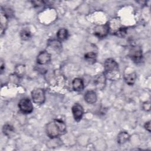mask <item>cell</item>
Listing matches in <instances>:
<instances>
[{
    "mask_svg": "<svg viewBox=\"0 0 151 151\" xmlns=\"http://www.w3.org/2000/svg\"><path fill=\"white\" fill-rule=\"evenodd\" d=\"M45 130L48 137L54 139L65 132L66 125L61 120L54 119L47 124Z\"/></svg>",
    "mask_w": 151,
    "mask_h": 151,
    "instance_id": "6da1fadb",
    "label": "cell"
},
{
    "mask_svg": "<svg viewBox=\"0 0 151 151\" xmlns=\"http://www.w3.org/2000/svg\"><path fill=\"white\" fill-rule=\"evenodd\" d=\"M106 75L110 79L114 80L119 73V65L113 58H107L104 64Z\"/></svg>",
    "mask_w": 151,
    "mask_h": 151,
    "instance_id": "7a4b0ae2",
    "label": "cell"
},
{
    "mask_svg": "<svg viewBox=\"0 0 151 151\" xmlns=\"http://www.w3.org/2000/svg\"><path fill=\"white\" fill-rule=\"evenodd\" d=\"M31 96L34 103L37 104H42L45 101V92L44 90L41 88H37L34 89L31 93Z\"/></svg>",
    "mask_w": 151,
    "mask_h": 151,
    "instance_id": "3957f363",
    "label": "cell"
},
{
    "mask_svg": "<svg viewBox=\"0 0 151 151\" xmlns=\"http://www.w3.org/2000/svg\"><path fill=\"white\" fill-rule=\"evenodd\" d=\"M18 107L20 111L25 114L31 113L33 111V105L28 98H23L18 103Z\"/></svg>",
    "mask_w": 151,
    "mask_h": 151,
    "instance_id": "277c9868",
    "label": "cell"
},
{
    "mask_svg": "<svg viewBox=\"0 0 151 151\" xmlns=\"http://www.w3.org/2000/svg\"><path fill=\"white\" fill-rule=\"evenodd\" d=\"M129 57L134 63H138L142 60V50L139 46H133L129 50Z\"/></svg>",
    "mask_w": 151,
    "mask_h": 151,
    "instance_id": "5b68a950",
    "label": "cell"
},
{
    "mask_svg": "<svg viewBox=\"0 0 151 151\" xmlns=\"http://www.w3.org/2000/svg\"><path fill=\"white\" fill-rule=\"evenodd\" d=\"M110 30L109 23H106L104 25H97L94 28V34L99 38H104L109 33Z\"/></svg>",
    "mask_w": 151,
    "mask_h": 151,
    "instance_id": "8992f818",
    "label": "cell"
},
{
    "mask_svg": "<svg viewBox=\"0 0 151 151\" xmlns=\"http://www.w3.org/2000/svg\"><path fill=\"white\" fill-rule=\"evenodd\" d=\"M72 113L74 120L77 122H79L83 116L84 110L80 104L76 103L72 107Z\"/></svg>",
    "mask_w": 151,
    "mask_h": 151,
    "instance_id": "52a82bcc",
    "label": "cell"
},
{
    "mask_svg": "<svg viewBox=\"0 0 151 151\" xmlns=\"http://www.w3.org/2000/svg\"><path fill=\"white\" fill-rule=\"evenodd\" d=\"M51 60V54L47 51H42L39 52L37 57V61L39 64H47Z\"/></svg>",
    "mask_w": 151,
    "mask_h": 151,
    "instance_id": "ba28073f",
    "label": "cell"
},
{
    "mask_svg": "<svg viewBox=\"0 0 151 151\" xmlns=\"http://www.w3.org/2000/svg\"><path fill=\"white\" fill-rule=\"evenodd\" d=\"M106 77L105 74H100L97 75L94 78V83L97 87V88L99 90H102L106 84Z\"/></svg>",
    "mask_w": 151,
    "mask_h": 151,
    "instance_id": "9c48e42d",
    "label": "cell"
},
{
    "mask_svg": "<svg viewBox=\"0 0 151 151\" xmlns=\"http://www.w3.org/2000/svg\"><path fill=\"white\" fill-rule=\"evenodd\" d=\"M0 24H1V34L2 35L5 32L8 25V16L5 11L1 8V16H0Z\"/></svg>",
    "mask_w": 151,
    "mask_h": 151,
    "instance_id": "30bf717a",
    "label": "cell"
},
{
    "mask_svg": "<svg viewBox=\"0 0 151 151\" xmlns=\"http://www.w3.org/2000/svg\"><path fill=\"white\" fill-rule=\"evenodd\" d=\"M96 93L93 90L87 91L84 95V100L88 104H93L97 101Z\"/></svg>",
    "mask_w": 151,
    "mask_h": 151,
    "instance_id": "8fae6325",
    "label": "cell"
},
{
    "mask_svg": "<svg viewBox=\"0 0 151 151\" xmlns=\"http://www.w3.org/2000/svg\"><path fill=\"white\" fill-rule=\"evenodd\" d=\"M73 88L76 91H82L84 88V85L83 80L80 78H76L73 80L72 82Z\"/></svg>",
    "mask_w": 151,
    "mask_h": 151,
    "instance_id": "7c38bea8",
    "label": "cell"
},
{
    "mask_svg": "<svg viewBox=\"0 0 151 151\" xmlns=\"http://www.w3.org/2000/svg\"><path fill=\"white\" fill-rule=\"evenodd\" d=\"M68 36V32L65 28H61L57 32V38L60 42L65 40Z\"/></svg>",
    "mask_w": 151,
    "mask_h": 151,
    "instance_id": "4fadbf2b",
    "label": "cell"
},
{
    "mask_svg": "<svg viewBox=\"0 0 151 151\" xmlns=\"http://www.w3.org/2000/svg\"><path fill=\"white\" fill-rule=\"evenodd\" d=\"M130 136L126 132H121L117 136V143L122 145L125 143L129 140Z\"/></svg>",
    "mask_w": 151,
    "mask_h": 151,
    "instance_id": "5bb4252c",
    "label": "cell"
},
{
    "mask_svg": "<svg viewBox=\"0 0 151 151\" xmlns=\"http://www.w3.org/2000/svg\"><path fill=\"white\" fill-rule=\"evenodd\" d=\"M97 58V55L95 52H88L84 55L85 60L89 64H93L96 62Z\"/></svg>",
    "mask_w": 151,
    "mask_h": 151,
    "instance_id": "9a60e30c",
    "label": "cell"
},
{
    "mask_svg": "<svg viewBox=\"0 0 151 151\" xmlns=\"http://www.w3.org/2000/svg\"><path fill=\"white\" fill-rule=\"evenodd\" d=\"M136 79V74L135 73H131L124 76V80L127 84L132 86L134 84Z\"/></svg>",
    "mask_w": 151,
    "mask_h": 151,
    "instance_id": "2e32d148",
    "label": "cell"
},
{
    "mask_svg": "<svg viewBox=\"0 0 151 151\" xmlns=\"http://www.w3.org/2000/svg\"><path fill=\"white\" fill-rule=\"evenodd\" d=\"M48 45L55 50H58L61 48V44L58 40H51L48 42Z\"/></svg>",
    "mask_w": 151,
    "mask_h": 151,
    "instance_id": "e0dca14e",
    "label": "cell"
},
{
    "mask_svg": "<svg viewBox=\"0 0 151 151\" xmlns=\"http://www.w3.org/2000/svg\"><path fill=\"white\" fill-rule=\"evenodd\" d=\"M2 132L5 135L7 136H10L11 134L14 133V129L11 125L6 124L3 126Z\"/></svg>",
    "mask_w": 151,
    "mask_h": 151,
    "instance_id": "ac0fdd59",
    "label": "cell"
},
{
    "mask_svg": "<svg viewBox=\"0 0 151 151\" xmlns=\"http://www.w3.org/2000/svg\"><path fill=\"white\" fill-rule=\"evenodd\" d=\"M25 66L23 65H18L15 68V74L17 75L19 77L22 76L25 73Z\"/></svg>",
    "mask_w": 151,
    "mask_h": 151,
    "instance_id": "d6986e66",
    "label": "cell"
},
{
    "mask_svg": "<svg viewBox=\"0 0 151 151\" xmlns=\"http://www.w3.org/2000/svg\"><path fill=\"white\" fill-rule=\"evenodd\" d=\"M31 36V32L28 29H23L20 32V37L22 40H28Z\"/></svg>",
    "mask_w": 151,
    "mask_h": 151,
    "instance_id": "ffe728a7",
    "label": "cell"
},
{
    "mask_svg": "<svg viewBox=\"0 0 151 151\" xmlns=\"http://www.w3.org/2000/svg\"><path fill=\"white\" fill-rule=\"evenodd\" d=\"M126 32H127V29L126 28H124V27H122V28H120L119 29H118L115 34L117 36H119V37H124V35L126 34Z\"/></svg>",
    "mask_w": 151,
    "mask_h": 151,
    "instance_id": "44dd1931",
    "label": "cell"
},
{
    "mask_svg": "<svg viewBox=\"0 0 151 151\" xmlns=\"http://www.w3.org/2000/svg\"><path fill=\"white\" fill-rule=\"evenodd\" d=\"M143 107L145 110H150V104L149 102L146 101L145 103H143Z\"/></svg>",
    "mask_w": 151,
    "mask_h": 151,
    "instance_id": "7402d4cb",
    "label": "cell"
},
{
    "mask_svg": "<svg viewBox=\"0 0 151 151\" xmlns=\"http://www.w3.org/2000/svg\"><path fill=\"white\" fill-rule=\"evenodd\" d=\"M145 128L148 131V132H150V121H148L147 122L145 123Z\"/></svg>",
    "mask_w": 151,
    "mask_h": 151,
    "instance_id": "603a6c76",
    "label": "cell"
},
{
    "mask_svg": "<svg viewBox=\"0 0 151 151\" xmlns=\"http://www.w3.org/2000/svg\"><path fill=\"white\" fill-rule=\"evenodd\" d=\"M4 69H5V64L3 62V61L1 60V74L3 73Z\"/></svg>",
    "mask_w": 151,
    "mask_h": 151,
    "instance_id": "cb8c5ba5",
    "label": "cell"
}]
</instances>
